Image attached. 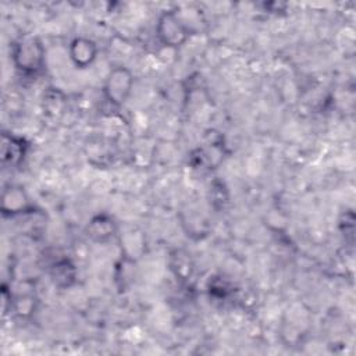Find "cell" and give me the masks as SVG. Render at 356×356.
Instances as JSON below:
<instances>
[{"instance_id":"obj_1","label":"cell","mask_w":356,"mask_h":356,"mask_svg":"<svg viewBox=\"0 0 356 356\" xmlns=\"http://www.w3.org/2000/svg\"><path fill=\"white\" fill-rule=\"evenodd\" d=\"M13 61L24 74H36L44 64V47L35 36L19 39L13 49Z\"/></svg>"},{"instance_id":"obj_2","label":"cell","mask_w":356,"mask_h":356,"mask_svg":"<svg viewBox=\"0 0 356 356\" xmlns=\"http://www.w3.org/2000/svg\"><path fill=\"white\" fill-rule=\"evenodd\" d=\"M132 88H134L132 72L125 67H115L107 74L104 79L103 95L110 104L115 107H121L129 99L132 93Z\"/></svg>"},{"instance_id":"obj_3","label":"cell","mask_w":356,"mask_h":356,"mask_svg":"<svg viewBox=\"0 0 356 356\" xmlns=\"http://www.w3.org/2000/svg\"><path fill=\"white\" fill-rule=\"evenodd\" d=\"M156 35L165 47L177 49L188 40L189 29L175 11H165L159 17Z\"/></svg>"},{"instance_id":"obj_4","label":"cell","mask_w":356,"mask_h":356,"mask_svg":"<svg viewBox=\"0 0 356 356\" xmlns=\"http://www.w3.org/2000/svg\"><path fill=\"white\" fill-rule=\"evenodd\" d=\"M97 56V46L92 39L75 38L70 43V58L78 68L89 67Z\"/></svg>"},{"instance_id":"obj_5","label":"cell","mask_w":356,"mask_h":356,"mask_svg":"<svg viewBox=\"0 0 356 356\" xmlns=\"http://www.w3.org/2000/svg\"><path fill=\"white\" fill-rule=\"evenodd\" d=\"M29 207V200L26 193L19 186H10L3 192L1 199V211L3 214H21L25 213Z\"/></svg>"},{"instance_id":"obj_6","label":"cell","mask_w":356,"mask_h":356,"mask_svg":"<svg viewBox=\"0 0 356 356\" xmlns=\"http://www.w3.org/2000/svg\"><path fill=\"white\" fill-rule=\"evenodd\" d=\"M117 231L114 220L107 214H99L90 220L86 227L88 236L96 242L108 241Z\"/></svg>"},{"instance_id":"obj_7","label":"cell","mask_w":356,"mask_h":356,"mask_svg":"<svg viewBox=\"0 0 356 356\" xmlns=\"http://www.w3.org/2000/svg\"><path fill=\"white\" fill-rule=\"evenodd\" d=\"M25 154V145L21 138L3 135V161L11 165L18 164Z\"/></svg>"},{"instance_id":"obj_8","label":"cell","mask_w":356,"mask_h":356,"mask_svg":"<svg viewBox=\"0 0 356 356\" xmlns=\"http://www.w3.org/2000/svg\"><path fill=\"white\" fill-rule=\"evenodd\" d=\"M51 277L54 280L56 284L58 285H68V282L65 281V278L70 281H72L75 278V270H74V266L68 264L67 260H63L60 263H57L54 267H53V271H51Z\"/></svg>"}]
</instances>
